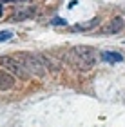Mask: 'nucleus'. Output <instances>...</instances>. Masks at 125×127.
Listing matches in <instances>:
<instances>
[{
  "label": "nucleus",
  "instance_id": "f257e3e1",
  "mask_svg": "<svg viewBox=\"0 0 125 127\" xmlns=\"http://www.w3.org/2000/svg\"><path fill=\"white\" fill-rule=\"evenodd\" d=\"M65 60L80 71H89L96 64V51L87 45H76V47L65 51Z\"/></svg>",
  "mask_w": 125,
  "mask_h": 127
},
{
  "label": "nucleus",
  "instance_id": "f03ea898",
  "mask_svg": "<svg viewBox=\"0 0 125 127\" xmlns=\"http://www.w3.org/2000/svg\"><path fill=\"white\" fill-rule=\"evenodd\" d=\"M15 58L20 60L22 65H24L31 74H36V76H45V73H47V71H45V67L42 65L40 58H38V55H35V53H16Z\"/></svg>",
  "mask_w": 125,
  "mask_h": 127
},
{
  "label": "nucleus",
  "instance_id": "7ed1b4c3",
  "mask_svg": "<svg viewBox=\"0 0 125 127\" xmlns=\"http://www.w3.org/2000/svg\"><path fill=\"white\" fill-rule=\"evenodd\" d=\"M0 65H2L7 73L16 74L20 80H27V78H29V74H31L24 65H22V62L16 60L15 56H0Z\"/></svg>",
  "mask_w": 125,
  "mask_h": 127
},
{
  "label": "nucleus",
  "instance_id": "20e7f679",
  "mask_svg": "<svg viewBox=\"0 0 125 127\" xmlns=\"http://www.w3.org/2000/svg\"><path fill=\"white\" fill-rule=\"evenodd\" d=\"M36 15V9L35 7H22V9H16L13 15H11V20L13 22H22L25 18H33Z\"/></svg>",
  "mask_w": 125,
  "mask_h": 127
},
{
  "label": "nucleus",
  "instance_id": "39448f33",
  "mask_svg": "<svg viewBox=\"0 0 125 127\" xmlns=\"http://www.w3.org/2000/svg\"><path fill=\"white\" fill-rule=\"evenodd\" d=\"M38 58H40L42 65L45 67V71H47V73L58 74V71H60V65H58V62H54L53 58H49V56H47V55H44V53H38Z\"/></svg>",
  "mask_w": 125,
  "mask_h": 127
},
{
  "label": "nucleus",
  "instance_id": "423d86ee",
  "mask_svg": "<svg viewBox=\"0 0 125 127\" xmlns=\"http://www.w3.org/2000/svg\"><path fill=\"white\" fill-rule=\"evenodd\" d=\"M15 87V78L5 69H0V91H9Z\"/></svg>",
  "mask_w": 125,
  "mask_h": 127
},
{
  "label": "nucleus",
  "instance_id": "0eeeda50",
  "mask_svg": "<svg viewBox=\"0 0 125 127\" xmlns=\"http://www.w3.org/2000/svg\"><path fill=\"white\" fill-rule=\"evenodd\" d=\"M122 29H123V18L122 16H114V18L103 27V33L105 34H114V33H120Z\"/></svg>",
  "mask_w": 125,
  "mask_h": 127
},
{
  "label": "nucleus",
  "instance_id": "6e6552de",
  "mask_svg": "<svg viewBox=\"0 0 125 127\" xmlns=\"http://www.w3.org/2000/svg\"><path fill=\"white\" fill-rule=\"evenodd\" d=\"M100 58L103 62H109V64H120V62H123V56L120 53H116V51H101Z\"/></svg>",
  "mask_w": 125,
  "mask_h": 127
},
{
  "label": "nucleus",
  "instance_id": "1a4fd4ad",
  "mask_svg": "<svg viewBox=\"0 0 125 127\" xmlns=\"http://www.w3.org/2000/svg\"><path fill=\"white\" fill-rule=\"evenodd\" d=\"M98 24H100V18H98V16H94V18L89 20V22L76 24V26H75V31H89V29H93V27H96Z\"/></svg>",
  "mask_w": 125,
  "mask_h": 127
},
{
  "label": "nucleus",
  "instance_id": "9d476101",
  "mask_svg": "<svg viewBox=\"0 0 125 127\" xmlns=\"http://www.w3.org/2000/svg\"><path fill=\"white\" fill-rule=\"evenodd\" d=\"M11 36H13L11 31H2V33H0V42H5V40H9Z\"/></svg>",
  "mask_w": 125,
  "mask_h": 127
},
{
  "label": "nucleus",
  "instance_id": "9b49d317",
  "mask_svg": "<svg viewBox=\"0 0 125 127\" xmlns=\"http://www.w3.org/2000/svg\"><path fill=\"white\" fill-rule=\"evenodd\" d=\"M53 26H67V22L64 18H53Z\"/></svg>",
  "mask_w": 125,
  "mask_h": 127
},
{
  "label": "nucleus",
  "instance_id": "f8f14e48",
  "mask_svg": "<svg viewBox=\"0 0 125 127\" xmlns=\"http://www.w3.org/2000/svg\"><path fill=\"white\" fill-rule=\"evenodd\" d=\"M0 2H9V4H15V2H27V0H0Z\"/></svg>",
  "mask_w": 125,
  "mask_h": 127
},
{
  "label": "nucleus",
  "instance_id": "ddd939ff",
  "mask_svg": "<svg viewBox=\"0 0 125 127\" xmlns=\"http://www.w3.org/2000/svg\"><path fill=\"white\" fill-rule=\"evenodd\" d=\"M0 15H2V5H0Z\"/></svg>",
  "mask_w": 125,
  "mask_h": 127
}]
</instances>
